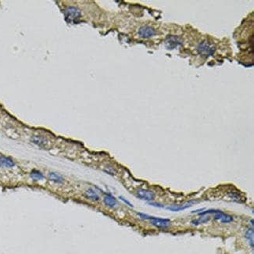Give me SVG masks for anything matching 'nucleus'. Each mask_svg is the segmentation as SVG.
I'll list each match as a JSON object with an SVG mask.
<instances>
[{"instance_id": "3", "label": "nucleus", "mask_w": 254, "mask_h": 254, "mask_svg": "<svg viewBox=\"0 0 254 254\" xmlns=\"http://www.w3.org/2000/svg\"><path fill=\"white\" fill-rule=\"evenodd\" d=\"M215 49V46L212 43L207 42V41L201 42L198 46L199 53L203 56H211V55L214 54Z\"/></svg>"}, {"instance_id": "15", "label": "nucleus", "mask_w": 254, "mask_h": 254, "mask_svg": "<svg viewBox=\"0 0 254 254\" xmlns=\"http://www.w3.org/2000/svg\"><path fill=\"white\" fill-rule=\"evenodd\" d=\"M192 207V204L190 203H186V204H184V205H180V206H171V207H167L169 210H171L173 212H177V211H181V210H186V209L189 208V207Z\"/></svg>"}, {"instance_id": "12", "label": "nucleus", "mask_w": 254, "mask_h": 254, "mask_svg": "<svg viewBox=\"0 0 254 254\" xmlns=\"http://www.w3.org/2000/svg\"><path fill=\"white\" fill-rule=\"evenodd\" d=\"M49 178L51 181H53L56 184L63 185L64 183V178L63 176L56 172H50L49 174Z\"/></svg>"}, {"instance_id": "17", "label": "nucleus", "mask_w": 254, "mask_h": 254, "mask_svg": "<svg viewBox=\"0 0 254 254\" xmlns=\"http://www.w3.org/2000/svg\"><path fill=\"white\" fill-rule=\"evenodd\" d=\"M229 197L231 199V200L236 203H242L243 202V198L242 197L240 194L237 192H231L228 193Z\"/></svg>"}, {"instance_id": "5", "label": "nucleus", "mask_w": 254, "mask_h": 254, "mask_svg": "<svg viewBox=\"0 0 254 254\" xmlns=\"http://www.w3.org/2000/svg\"><path fill=\"white\" fill-rule=\"evenodd\" d=\"M81 11L75 7H69L66 10V18L68 21H75L81 17Z\"/></svg>"}, {"instance_id": "18", "label": "nucleus", "mask_w": 254, "mask_h": 254, "mask_svg": "<svg viewBox=\"0 0 254 254\" xmlns=\"http://www.w3.org/2000/svg\"><path fill=\"white\" fill-rule=\"evenodd\" d=\"M119 199H120V200H122V201L124 202V203H126L127 205L129 206L130 207H134L133 204H132V203H130V202L128 201V200H127V199H125V197H123V196H119Z\"/></svg>"}, {"instance_id": "11", "label": "nucleus", "mask_w": 254, "mask_h": 254, "mask_svg": "<svg viewBox=\"0 0 254 254\" xmlns=\"http://www.w3.org/2000/svg\"><path fill=\"white\" fill-rule=\"evenodd\" d=\"M15 166V163L12 159L6 156H0V167H6V168H11Z\"/></svg>"}, {"instance_id": "8", "label": "nucleus", "mask_w": 254, "mask_h": 254, "mask_svg": "<svg viewBox=\"0 0 254 254\" xmlns=\"http://www.w3.org/2000/svg\"><path fill=\"white\" fill-rule=\"evenodd\" d=\"M103 203L107 207H110V208H114L118 205V200H116L115 197L110 193L106 194L103 198Z\"/></svg>"}, {"instance_id": "14", "label": "nucleus", "mask_w": 254, "mask_h": 254, "mask_svg": "<svg viewBox=\"0 0 254 254\" xmlns=\"http://www.w3.org/2000/svg\"><path fill=\"white\" fill-rule=\"evenodd\" d=\"M210 219H211V217H210V216L203 215L201 216L200 217H199V218H197V219L193 220V221H192V224L197 226V225H200V224H206V223L209 222V221H210Z\"/></svg>"}, {"instance_id": "13", "label": "nucleus", "mask_w": 254, "mask_h": 254, "mask_svg": "<svg viewBox=\"0 0 254 254\" xmlns=\"http://www.w3.org/2000/svg\"><path fill=\"white\" fill-rule=\"evenodd\" d=\"M245 238L247 239L248 242H249V245L251 246L252 249H253V245H254V231H253V228H249L247 231H245Z\"/></svg>"}, {"instance_id": "7", "label": "nucleus", "mask_w": 254, "mask_h": 254, "mask_svg": "<svg viewBox=\"0 0 254 254\" xmlns=\"http://www.w3.org/2000/svg\"><path fill=\"white\" fill-rule=\"evenodd\" d=\"M84 196L86 199H88V200L93 202H98L100 200V196L98 194V192L95 189H92V188H89V189H88L84 192Z\"/></svg>"}, {"instance_id": "9", "label": "nucleus", "mask_w": 254, "mask_h": 254, "mask_svg": "<svg viewBox=\"0 0 254 254\" xmlns=\"http://www.w3.org/2000/svg\"><path fill=\"white\" fill-rule=\"evenodd\" d=\"M139 34L140 35V37L147 39V38H150L155 35V30L150 27L145 26L139 29Z\"/></svg>"}, {"instance_id": "1", "label": "nucleus", "mask_w": 254, "mask_h": 254, "mask_svg": "<svg viewBox=\"0 0 254 254\" xmlns=\"http://www.w3.org/2000/svg\"><path fill=\"white\" fill-rule=\"evenodd\" d=\"M208 214H214V219L217 220V221H220L221 223H224V224H228V223H231L233 221L234 218L232 216L229 215L228 214H225L221 210H205L203 212H201L199 214L200 216H203V215H208Z\"/></svg>"}, {"instance_id": "4", "label": "nucleus", "mask_w": 254, "mask_h": 254, "mask_svg": "<svg viewBox=\"0 0 254 254\" xmlns=\"http://www.w3.org/2000/svg\"><path fill=\"white\" fill-rule=\"evenodd\" d=\"M136 195L138 198L141 199L142 200H145V201L149 202V203L151 201H152L155 198V194L153 193V192L146 189H138Z\"/></svg>"}, {"instance_id": "16", "label": "nucleus", "mask_w": 254, "mask_h": 254, "mask_svg": "<svg viewBox=\"0 0 254 254\" xmlns=\"http://www.w3.org/2000/svg\"><path fill=\"white\" fill-rule=\"evenodd\" d=\"M30 176H31V178L33 179V180L35 181L43 180V179L45 178L43 174H42V172L39 171V170H32V171L31 172Z\"/></svg>"}, {"instance_id": "10", "label": "nucleus", "mask_w": 254, "mask_h": 254, "mask_svg": "<svg viewBox=\"0 0 254 254\" xmlns=\"http://www.w3.org/2000/svg\"><path fill=\"white\" fill-rule=\"evenodd\" d=\"M32 141L34 144L37 145L39 147L42 148L46 147L48 145V142H49L47 139H46L43 136H40V135H35V136H33L32 138Z\"/></svg>"}, {"instance_id": "2", "label": "nucleus", "mask_w": 254, "mask_h": 254, "mask_svg": "<svg viewBox=\"0 0 254 254\" xmlns=\"http://www.w3.org/2000/svg\"><path fill=\"white\" fill-rule=\"evenodd\" d=\"M149 220L153 226L160 229L168 228L171 224V221L168 218H161V217H155L150 216Z\"/></svg>"}, {"instance_id": "6", "label": "nucleus", "mask_w": 254, "mask_h": 254, "mask_svg": "<svg viewBox=\"0 0 254 254\" xmlns=\"http://www.w3.org/2000/svg\"><path fill=\"white\" fill-rule=\"evenodd\" d=\"M181 45V40L178 37H175V36H170L165 41V46L167 49H175Z\"/></svg>"}]
</instances>
